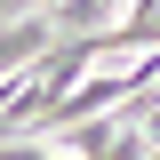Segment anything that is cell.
Returning a JSON list of instances; mask_svg holds the SVG:
<instances>
[{"mask_svg":"<svg viewBox=\"0 0 160 160\" xmlns=\"http://www.w3.org/2000/svg\"><path fill=\"white\" fill-rule=\"evenodd\" d=\"M96 160H152V136H144V128H120V136L104 144Z\"/></svg>","mask_w":160,"mask_h":160,"instance_id":"6da1fadb","label":"cell"}]
</instances>
